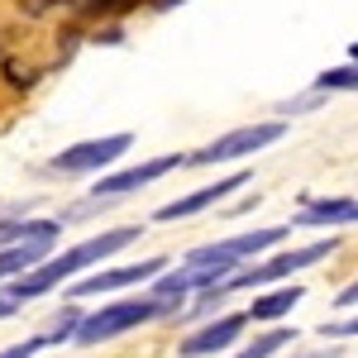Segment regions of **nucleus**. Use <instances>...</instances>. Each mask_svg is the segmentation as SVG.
Returning a JSON list of instances; mask_svg holds the SVG:
<instances>
[{"instance_id":"obj_5","label":"nucleus","mask_w":358,"mask_h":358,"mask_svg":"<svg viewBox=\"0 0 358 358\" xmlns=\"http://www.w3.org/2000/svg\"><path fill=\"white\" fill-rule=\"evenodd\" d=\"M177 167H187V153H163V158H153V163H138V167H124V172H110V177H101V182H96L91 201H86L77 215L96 210V206H110V201H120V196H129V192H143L148 182H158V177L177 172Z\"/></svg>"},{"instance_id":"obj_17","label":"nucleus","mask_w":358,"mask_h":358,"mask_svg":"<svg viewBox=\"0 0 358 358\" xmlns=\"http://www.w3.org/2000/svg\"><path fill=\"white\" fill-rule=\"evenodd\" d=\"M15 310H20V301H15V296L5 292V282H0V320H5V315H15Z\"/></svg>"},{"instance_id":"obj_3","label":"nucleus","mask_w":358,"mask_h":358,"mask_svg":"<svg viewBox=\"0 0 358 358\" xmlns=\"http://www.w3.org/2000/svg\"><path fill=\"white\" fill-rule=\"evenodd\" d=\"M177 306L172 296H134V301H115V306H101V310H91L77 320V330H72V344L77 349H96V344H106L115 334H129L138 325H153V320H167V315H177Z\"/></svg>"},{"instance_id":"obj_19","label":"nucleus","mask_w":358,"mask_h":358,"mask_svg":"<svg viewBox=\"0 0 358 358\" xmlns=\"http://www.w3.org/2000/svg\"><path fill=\"white\" fill-rule=\"evenodd\" d=\"M153 5H158V10H163V5H172V0H153Z\"/></svg>"},{"instance_id":"obj_12","label":"nucleus","mask_w":358,"mask_h":358,"mask_svg":"<svg viewBox=\"0 0 358 358\" xmlns=\"http://www.w3.org/2000/svg\"><path fill=\"white\" fill-rule=\"evenodd\" d=\"M306 287H277V292H263V296H253L248 306V320H282V315H292V306H301Z\"/></svg>"},{"instance_id":"obj_9","label":"nucleus","mask_w":358,"mask_h":358,"mask_svg":"<svg viewBox=\"0 0 358 358\" xmlns=\"http://www.w3.org/2000/svg\"><path fill=\"white\" fill-rule=\"evenodd\" d=\"M296 229H320V224H358V196H320V201H306L296 210Z\"/></svg>"},{"instance_id":"obj_14","label":"nucleus","mask_w":358,"mask_h":358,"mask_svg":"<svg viewBox=\"0 0 358 358\" xmlns=\"http://www.w3.org/2000/svg\"><path fill=\"white\" fill-rule=\"evenodd\" d=\"M315 91H320V96H325V91H358V62L320 72V77H315Z\"/></svg>"},{"instance_id":"obj_18","label":"nucleus","mask_w":358,"mask_h":358,"mask_svg":"<svg viewBox=\"0 0 358 358\" xmlns=\"http://www.w3.org/2000/svg\"><path fill=\"white\" fill-rule=\"evenodd\" d=\"M349 57H354V62H358V43H354V48H349Z\"/></svg>"},{"instance_id":"obj_13","label":"nucleus","mask_w":358,"mask_h":358,"mask_svg":"<svg viewBox=\"0 0 358 358\" xmlns=\"http://www.w3.org/2000/svg\"><path fill=\"white\" fill-rule=\"evenodd\" d=\"M282 344H296V330H287V325H277V330H268V334H258L248 349H239L234 358H273Z\"/></svg>"},{"instance_id":"obj_2","label":"nucleus","mask_w":358,"mask_h":358,"mask_svg":"<svg viewBox=\"0 0 358 358\" xmlns=\"http://www.w3.org/2000/svg\"><path fill=\"white\" fill-rule=\"evenodd\" d=\"M334 248H339V239H320V244H306V248H287V253H277V258H268V263L234 268V273L224 277V282H215L210 292H201V301L192 306V315H206V310H215V306H220L229 292L273 287V282H282V277H292V273H301V268H310V263H320V258H330Z\"/></svg>"},{"instance_id":"obj_6","label":"nucleus","mask_w":358,"mask_h":358,"mask_svg":"<svg viewBox=\"0 0 358 358\" xmlns=\"http://www.w3.org/2000/svg\"><path fill=\"white\" fill-rule=\"evenodd\" d=\"M129 143H134V134H106V138L72 143V148H62L53 158V172H67V177H77V172H101V167H110L115 158H124Z\"/></svg>"},{"instance_id":"obj_4","label":"nucleus","mask_w":358,"mask_h":358,"mask_svg":"<svg viewBox=\"0 0 358 358\" xmlns=\"http://www.w3.org/2000/svg\"><path fill=\"white\" fill-rule=\"evenodd\" d=\"M282 134H287V124H282V120H263V124H244V129H229V134H220L215 143H206V148L187 153V167L234 163V158H248V153H258V148L277 143Z\"/></svg>"},{"instance_id":"obj_1","label":"nucleus","mask_w":358,"mask_h":358,"mask_svg":"<svg viewBox=\"0 0 358 358\" xmlns=\"http://www.w3.org/2000/svg\"><path fill=\"white\" fill-rule=\"evenodd\" d=\"M138 234H143L138 224H120V229H106V234H96V239H82L77 248H67V253H57V258H43V263H38V268H29L24 277H10V282H5V292H10L15 301L24 306V301H34V296H43V292L62 287L67 277H77L82 268H96V263H106L110 253L129 248Z\"/></svg>"},{"instance_id":"obj_16","label":"nucleus","mask_w":358,"mask_h":358,"mask_svg":"<svg viewBox=\"0 0 358 358\" xmlns=\"http://www.w3.org/2000/svg\"><path fill=\"white\" fill-rule=\"evenodd\" d=\"M334 306H339V310H344V306H358V277L344 287V292H339V296H334Z\"/></svg>"},{"instance_id":"obj_8","label":"nucleus","mask_w":358,"mask_h":358,"mask_svg":"<svg viewBox=\"0 0 358 358\" xmlns=\"http://www.w3.org/2000/svg\"><path fill=\"white\" fill-rule=\"evenodd\" d=\"M244 325H248V310L220 315V320H210L206 330L187 334V339L177 344V354H182V358H210V354H224V349H229V344L244 334Z\"/></svg>"},{"instance_id":"obj_11","label":"nucleus","mask_w":358,"mask_h":358,"mask_svg":"<svg viewBox=\"0 0 358 358\" xmlns=\"http://www.w3.org/2000/svg\"><path fill=\"white\" fill-rule=\"evenodd\" d=\"M53 244H57V234H34V239H20V244H5L0 248V282L24 277L29 268H38Z\"/></svg>"},{"instance_id":"obj_15","label":"nucleus","mask_w":358,"mask_h":358,"mask_svg":"<svg viewBox=\"0 0 358 358\" xmlns=\"http://www.w3.org/2000/svg\"><path fill=\"white\" fill-rule=\"evenodd\" d=\"M325 334H330V339H349V334H358V315H349V320H330Z\"/></svg>"},{"instance_id":"obj_10","label":"nucleus","mask_w":358,"mask_h":358,"mask_svg":"<svg viewBox=\"0 0 358 358\" xmlns=\"http://www.w3.org/2000/svg\"><path fill=\"white\" fill-rule=\"evenodd\" d=\"M248 182V172H234V177H220L215 187H201V192L182 196V201H167L163 210H158V220H187V215H201V210H210L215 201H224L229 192H239Z\"/></svg>"},{"instance_id":"obj_7","label":"nucleus","mask_w":358,"mask_h":358,"mask_svg":"<svg viewBox=\"0 0 358 358\" xmlns=\"http://www.w3.org/2000/svg\"><path fill=\"white\" fill-rule=\"evenodd\" d=\"M167 268V258H143V263H124V268H106V273H91L82 282H72V296H106L120 287H138V282H153Z\"/></svg>"}]
</instances>
